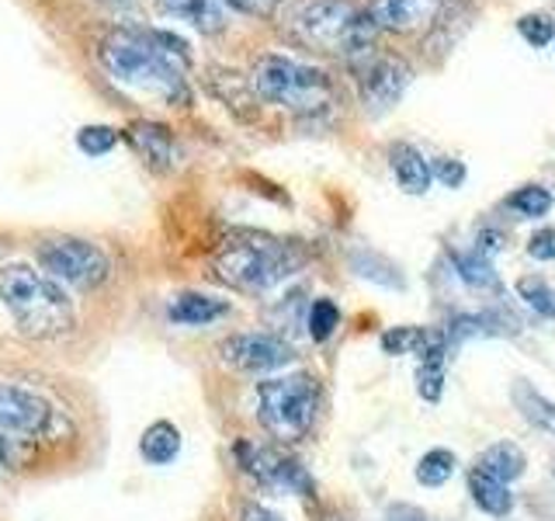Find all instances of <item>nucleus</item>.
Masks as SVG:
<instances>
[{"label":"nucleus","instance_id":"nucleus-24","mask_svg":"<svg viewBox=\"0 0 555 521\" xmlns=\"http://www.w3.org/2000/svg\"><path fill=\"white\" fill-rule=\"evenodd\" d=\"M517 35L525 39L531 49H545L555 42V22L545 11H528L517 17Z\"/></svg>","mask_w":555,"mask_h":521},{"label":"nucleus","instance_id":"nucleus-29","mask_svg":"<svg viewBox=\"0 0 555 521\" xmlns=\"http://www.w3.org/2000/svg\"><path fill=\"white\" fill-rule=\"evenodd\" d=\"M424 330L416 327H396V330H386L382 334V352L386 355H406V352H421L424 347Z\"/></svg>","mask_w":555,"mask_h":521},{"label":"nucleus","instance_id":"nucleus-18","mask_svg":"<svg viewBox=\"0 0 555 521\" xmlns=\"http://www.w3.org/2000/svg\"><path fill=\"white\" fill-rule=\"evenodd\" d=\"M468 494H473V500L479 504V511L493 514V518L511 514V508H514V497L507 491V483H500L496 476L482 473V469H473V473H468Z\"/></svg>","mask_w":555,"mask_h":521},{"label":"nucleus","instance_id":"nucleus-1","mask_svg":"<svg viewBox=\"0 0 555 521\" xmlns=\"http://www.w3.org/2000/svg\"><path fill=\"white\" fill-rule=\"evenodd\" d=\"M98 60L108 77L129 91L153 94L167 104L188 101V46L178 35L153 28H112L98 46Z\"/></svg>","mask_w":555,"mask_h":521},{"label":"nucleus","instance_id":"nucleus-2","mask_svg":"<svg viewBox=\"0 0 555 521\" xmlns=\"http://www.w3.org/2000/svg\"><path fill=\"white\" fill-rule=\"evenodd\" d=\"M0 303L28 338H56L74 327V300L66 289L28 265L0 268Z\"/></svg>","mask_w":555,"mask_h":521},{"label":"nucleus","instance_id":"nucleus-19","mask_svg":"<svg viewBox=\"0 0 555 521\" xmlns=\"http://www.w3.org/2000/svg\"><path fill=\"white\" fill-rule=\"evenodd\" d=\"M525 466H528L525 452H520L514 442H496V445H490V448H486L482 456H479V462H476V469H482V473L496 476L500 483L517 480L520 473H525Z\"/></svg>","mask_w":555,"mask_h":521},{"label":"nucleus","instance_id":"nucleus-31","mask_svg":"<svg viewBox=\"0 0 555 521\" xmlns=\"http://www.w3.org/2000/svg\"><path fill=\"white\" fill-rule=\"evenodd\" d=\"M22 452H25V442L0 428V469H14L17 459H22Z\"/></svg>","mask_w":555,"mask_h":521},{"label":"nucleus","instance_id":"nucleus-5","mask_svg":"<svg viewBox=\"0 0 555 521\" xmlns=\"http://www.w3.org/2000/svg\"><path fill=\"white\" fill-rule=\"evenodd\" d=\"M250 80L260 98L282 104V109L295 115H320L334 101V84H330V77L320 66L299 63L292 56H278V52H268V56H260L254 63Z\"/></svg>","mask_w":555,"mask_h":521},{"label":"nucleus","instance_id":"nucleus-13","mask_svg":"<svg viewBox=\"0 0 555 521\" xmlns=\"http://www.w3.org/2000/svg\"><path fill=\"white\" fill-rule=\"evenodd\" d=\"M164 14L178 17V22L191 25L202 35H216L230 25V11H225V0H156Z\"/></svg>","mask_w":555,"mask_h":521},{"label":"nucleus","instance_id":"nucleus-37","mask_svg":"<svg viewBox=\"0 0 555 521\" xmlns=\"http://www.w3.org/2000/svg\"><path fill=\"white\" fill-rule=\"evenodd\" d=\"M552 46H555V42H552Z\"/></svg>","mask_w":555,"mask_h":521},{"label":"nucleus","instance_id":"nucleus-12","mask_svg":"<svg viewBox=\"0 0 555 521\" xmlns=\"http://www.w3.org/2000/svg\"><path fill=\"white\" fill-rule=\"evenodd\" d=\"M448 0H375L369 8L378 31H421L441 17Z\"/></svg>","mask_w":555,"mask_h":521},{"label":"nucleus","instance_id":"nucleus-14","mask_svg":"<svg viewBox=\"0 0 555 521\" xmlns=\"http://www.w3.org/2000/svg\"><path fill=\"white\" fill-rule=\"evenodd\" d=\"M167 317L178 327H208L222 317H230V303L216 300V295H205V292H181L170 300Z\"/></svg>","mask_w":555,"mask_h":521},{"label":"nucleus","instance_id":"nucleus-25","mask_svg":"<svg viewBox=\"0 0 555 521\" xmlns=\"http://www.w3.org/2000/svg\"><path fill=\"white\" fill-rule=\"evenodd\" d=\"M507 205L514 208L517 216L538 219V216H545L548 208H552V191L542 188V185H525V188H517L514 195L507 199Z\"/></svg>","mask_w":555,"mask_h":521},{"label":"nucleus","instance_id":"nucleus-21","mask_svg":"<svg viewBox=\"0 0 555 521\" xmlns=\"http://www.w3.org/2000/svg\"><path fill=\"white\" fill-rule=\"evenodd\" d=\"M455 268H459V278L473 292H496L500 289V278L490 265V257H482L479 251L455 254Z\"/></svg>","mask_w":555,"mask_h":521},{"label":"nucleus","instance_id":"nucleus-16","mask_svg":"<svg viewBox=\"0 0 555 521\" xmlns=\"http://www.w3.org/2000/svg\"><path fill=\"white\" fill-rule=\"evenodd\" d=\"M129 139L153 170L173 167V136L167 126H160V122H135L129 129Z\"/></svg>","mask_w":555,"mask_h":521},{"label":"nucleus","instance_id":"nucleus-17","mask_svg":"<svg viewBox=\"0 0 555 521\" xmlns=\"http://www.w3.org/2000/svg\"><path fill=\"white\" fill-rule=\"evenodd\" d=\"M139 456H143L150 466H167L181 456V431L170 421H156L143 431L139 439Z\"/></svg>","mask_w":555,"mask_h":521},{"label":"nucleus","instance_id":"nucleus-33","mask_svg":"<svg viewBox=\"0 0 555 521\" xmlns=\"http://www.w3.org/2000/svg\"><path fill=\"white\" fill-rule=\"evenodd\" d=\"M230 8H236V11H247V14H260V17H268V14H274L278 8L285 4V0H225Z\"/></svg>","mask_w":555,"mask_h":521},{"label":"nucleus","instance_id":"nucleus-11","mask_svg":"<svg viewBox=\"0 0 555 521\" xmlns=\"http://www.w3.org/2000/svg\"><path fill=\"white\" fill-rule=\"evenodd\" d=\"M240 466L247 473L268 486H282V491L292 494H309L312 483L306 476V469L295 462L292 456H282L278 448H254V445H236Z\"/></svg>","mask_w":555,"mask_h":521},{"label":"nucleus","instance_id":"nucleus-8","mask_svg":"<svg viewBox=\"0 0 555 521\" xmlns=\"http://www.w3.org/2000/svg\"><path fill=\"white\" fill-rule=\"evenodd\" d=\"M39 265L49 278H56L63 289L91 292L112 275V260L98 243L80 237H49L39 243Z\"/></svg>","mask_w":555,"mask_h":521},{"label":"nucleus","instance_id":"nucleus-6","mask_svg":"<svg viewBox=\"0 0 555 521\" xmlns=\"http://www.w3.org/2000/svg\"><path fill=\"white\" fill-rule=\"evenodd\" d=\"M317 404H320V386L306 372L257 382L260 424L271 434H278V439H302L312 417H317Z\"/></svg>","mask_w":555,"mask_h":521},{"label":"nucleus","instance_id":"nucleus-15","mask_svg":"<svg viewBox=\"0 0 555 521\" xmlns=\"http://www.w3.org/2000/svg\"><path fill=\"white\" fill-rule=\"evenodd\" d=\"M389 167H392L396 181H399V188L406 191V195H424V191L430 188V181H434L430 161L410 143H392L389 147Z\"/></svg>","mask_w":555,"mask_h":521},{"label":"nucleus","instance_id":"nucleus-10","mask_svg":"<svg viewBox=\"0 0 555 521\" xmlns=\"http://www.w3.org/2000/svg\"><path fill=\"white\" fill-rule=\"evenodd\" d=\"M219 355L225 365H233L240 372H278L295 361L292 344L274 334H233L219 344Z\"/></svg>","mask_w":555,"mask_h":521},{"label":"nucleus","instance_id":"nucleus-9","mask_svg":"<svg viewBox=\"0 0 555 521\" xmlns=\"http://www.w3.org/2000/svg\"><path fill=\"white\" fill-rule=\"evenodd\" d=\"M358 66V84H361V101L372 115L389 112L392 104L403 98V91L413 80V69L403 56L392 52H375L369 49L364 56L354 60Z\"/></svg>","mask_w":555,"mask_h":521},{"label":"nucleus","instance_id":"nucleus-3","mask_svg":"<svg viewBox=\"0 0 555 521\" xmlns=\"http://www.w3.org/2000/svg\"><path fill=\"white\" fill-rule=\"evenodd\" d=\"M302 251L295 243L274 240L268 233H236L216 254V275L236 289H271L302 268Z\"/></svg>","mask_w":555,"mask_h":521},{"label":"nucleus","instance_id":"nucleus-20","mask_svg":"<svg viewBox=\"0 0 555 521\" xmlns=\"http://www.w3.org/2000/svg\"><path fill=\"white\" fill-rule=\"evenodd\" d=\"M514 404L517 410L525 414V421L542 428L548 434H555V404H548V399L542 393H534L531 386H525V382H514Z\"/></svg>","mask_w":555,"mask_h":521},{"label":"nucleus","instance_id":"nucleus-34","mask_svg":"<svg viewBox=\"0 0 555 521\" xmlns=\"http://www.w3.org/2000/svg\"><path fill=\"white\" fill-rule=\"evenodd\" d=\"M240 521H282L274 511H268L264 504H243Z\"/></svg>","mask_w":555,"mask_h":521},{"label":"nucleus","instance_id":"nucleus-36","mask_svg":"<svg viewBox=\"0 0 555 521\" xmlns=\"http://www.w3.org/2000/svg\"><path fill=\"white\" fill-rule=\"evenodd\" d=\"M101 4H108V8H115V11H129V8L139 4V0H101Z\"/></svg>","mask_w":555,"mask_h":521},{"label":"nucleus","instance_id":"nucleus-23","mask_svg":"<svg viewBox=\"0 0 555 521\" xmlns=\"http://www.w3.org/2000/svg\"><path fill=\"white\" fill-rule=\"evenodd\" d=\"M351 265H354V271L361 275V278H372V282H382V285H403V275H399V268L392 265V260H386V257H378V254H372V251H358L354 257H351Z\"/></svg>","mask_w":555,"mask_h":521},{"label":"nucleus","instance_id":"nucleus-30","mask_svg":"<svg viewBox=\"0 0 555 521\" xmlns=\"http://www.w3.org/2000/svg\"><path fill=\"white\" fill-rule=\"evenodd\" d=\"M528 254L534 260H555V226H545L528 240Z\"/></svg>","mask_w":555,"mask_h":521},{"label":"nucleus","instance_id":"nucleus-26","mask_svg":"<svg viewBox=\"0 0 555 521\" xmlns=\"http://www.w3.org/2000/svg\"><path fill=\"white\" fill-rule=\"evenodd\" d=\"M517 292H520V300L538 313V317L555 320V289L545 282V278H520Z\"/></svg>","mask_w":555,"mask_h":521},{"label":"nucleus","instance_id":"nucleus-28","mask_svg":"<svg viewBox=\"0 0 555 521\" xmlns=\"http://www.w3.org/2000/svg\"><path fill=\"white\" fill-rule=\"evenodd\" d=\"M77 147L87 153V156H104L118 147V132L112 126H83L77 132Z\"/></svg>","mask_w":555,"mask_h":521},{"label":"nucleus","instance_id":"nucleus-7","mask_svg":"<svg viewBox=\"0 0 555 521\" xmlns=\"http://www.w3.org/2000/svg\"><path fill=\"white\" fill-rule=\"evenodd\" d=\"M0 428L22 442H56L74 434V424L52 399L14 382H0Z\"/></svg>","mask_w":555,"mask_h":521},{"label":"nucleus","instance_id":"nucleus-27","mask_svg":"<svg viewBox=\"0 0 555 521\" xmlns=\"http://www.w3.org/2000/svg\"><path fill=\"white\" fill-rule=\"evenodd\" d=\"M340 323V309L334 306V300H317L309 306V334L312 341H326Z\"/></svg>","mask_w":555,"mask_h":521},{"label":"nucleus","instance_id":"nucleus-4","mask_svg":"<svg viewBox=\"0 0 555 521\" xmlns=\"http://www.w3.org/2000/svg\"><path fill=\"white\" fill-rule=\"evenodd\" d=\"M292 28L306 42L347 60H358L369 49H375L378 35L372 11L354 8L351 0H302L292 14Z\"/></svg>","mask_w":555,"mask_h":521},{"label":"nucleus","instance_id":"nucleus-32","mask_svg":"<svg viewBox=\"0 0 555 521\" xmlns=\"http://www.w3.org/2000/svg\"><path fill=\"white\" fill-rule=\"evenodd\" d=\"M434 178L448 188H459L465 181V164L462 161H438L434 164Z\"/></svg>","mask_w":555,"mask_h":521},{"label":"nucleus","instance_id":"nucleus-35","mask_svg":"<svg viewBox=\"0 0 555 521\" xmlns=\"http://www.w3.org/2000/svg\"><path fill=\"white\" fill-rule=\"evenodd\" d=\"M389 521H427V514L416 511V508H406V504H399V508L389 511Z\"/></svg>","mask_w":555,"mask_h":521},{"label":"nucleus","instance_id":"nucleus-22","mask_svg":"<svg viewBox=\"0 0 555 521\" xmlns=\"http://www.w3.org/2000/svg\"><path fill=\"white\" fill-rule=\"evenodd\" d=\"M455 476V456L448 448H430L427 456L416 462V483L424 486H441Z\"/></svg>","mask_w":555,"mask_h":521}]
</instances>
